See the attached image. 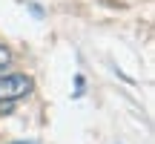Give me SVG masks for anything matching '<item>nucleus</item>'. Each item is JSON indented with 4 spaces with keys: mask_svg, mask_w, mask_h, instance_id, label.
<instances>
[{
    "mask_svg": "<svg viewBox=\"0 0 155 144\" xmlns=\"http://www.w3.org/2000/svg\"><path fill=\"white\" fill-rule=\"evenodd\" d=\"M32 78L23 75V72H12V75H0V104H12V101H20L32 92Z\"/></svg>",
    "mask_w": 155,
    "mask_h": 144,
    "instance_id": "nucleus-1",
    "label": "nucleus"
},
{
    "mask_svg": "<svg viewBox=\"0 0 155 144\" xmlns=\"http://www.w3.org/2000/svg\"><path fill=\"white\" fill-rule=\"evenodd\" d=\"M9 63H12V52H9V46H6V43H0V72L9 67Z\"/></svg>",
    "mask_w": 155,
    "mask_h": 144,
    "instance_id": "nucleus-2",
    "label": "nucleus"
}]
</instances>
